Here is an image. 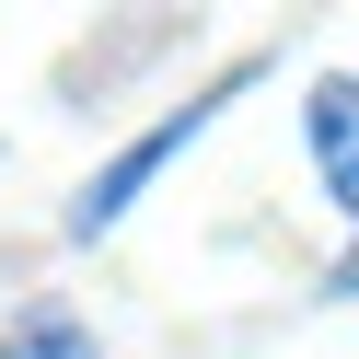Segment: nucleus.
Here are the masks:
<instances>
[{
	"mask_svg": "<svg viewBox=\"0 0 359 359\" xmlns=\"http://www.w3.org/2000/svg\"><path fill=\"white\" fill-rule=\"evenodd\" d=\"M220 104H232V81H220V93H197V104H186V116H163V128H151V140H140V151H116V163H104V174H93V186H81V197H70V232H104V220H116V209H128V197H140V186H151V174H163V163H174V151H186V140H197V128H209V116H220Z\"/></svg>",
	"mask_w": 359,
	"mask_h": 359,
	"instance_id": "nucleus-1",
	"label": "nucleus"
},
{
	"mask_svg": "<svg viewBox=\"0 0 359 359\" xmlns=\"http://www.w3.org/2000/svg\"><path fill=\"white\" fill-rule=\"evenodd\" d=\"M302 128H313V163H325V197L359 220V81H348V70H336V81H313Z\"/></svg>",
	"mask_w": 359,
	"mask_h": 359,
	"instance_id": "nucleus-2",
	"label": "nucleus"
},
{
	"mask_svg": "<svg viewBox=\"0 0 359 359\" xmlns=\"http://www.w3.org/2000/svg\"><path fill=\"white\" fill-rule=\"evenodd\" d=\"M0 359H93V336H81V313H24L0 336Z\"/></svg>",
	"mask_w": 359,
	"mask_h": 359,
	"instance_id": "nucleus-3",
	"label": "nucleus"
},
{
	"mask_svg": "<svg viewBox=\"0 0 359 359\" xmlns=\"http://www.w3.org/2000/svg\"><path fill=\"white\" fill-rule=\"evenodd\" d=\"M336 290H359V255H348V266H336Z\"/></svg>",
	"mask_w": 359,
	"mask_h": 359,
	"instance_id": "nucleus-4",
	"label": "nucleus"
}]
</instances>
